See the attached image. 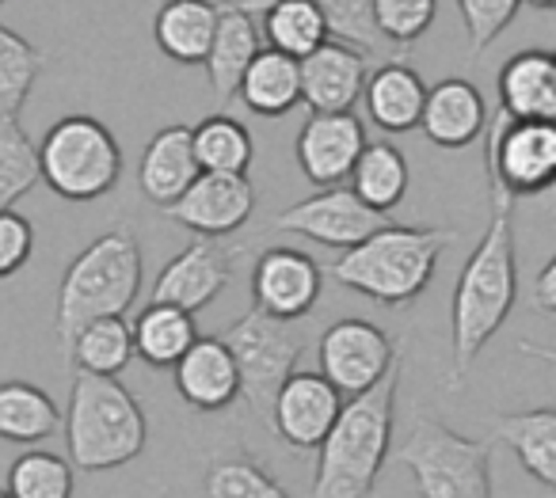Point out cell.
I'll list each match as a JSON object with an SVG mask.
<instances>
[{
    "mask_svg": "<svg viewBox=\"0 0 556 498\" xmlns=\"http://www.w3.org/2000/svg\"><path fill=\"white\" fill-rule=\"evenodd\" d=\"M194 339H199L194 312H187V308H179V305L153 301V305L141 308V316L134 320V350L153 369H172L191 350Z\"/></svg>",
    "mask_w": 556,
    "mask_h": 498,
    "instance_id": "obj_27",
    "label": "cell"
},
{
    "mask_svg": "<svg viewBox=\"0 0 556 498\" xmlns=\"http://www.w3.org/2000/svg\"><path fill=\"white\" fill-rule=\"evenodd\" d=\"M351 191L381 214L401 206L408 194V161L401 149L389 141H366L363 156L351 171Z\"/></svg>",
    "mask_w": 556,
    "mask_h": 498,
    "instance_id": "obj_30",
    "label": "cell"
},
{
    "mask_svg": "<svg viewBox=\"0 0 556 498\" xmlns=\"http://www.w3.org/2000/svg\"><path fill=\"white\" fill-rule=\"evenodd\" d=\"M42 183L39 145L27 138L20 115H0V209H12Z\"/></svg>",
    "mask_w": 556,
    "mask_h": 498,
    "instance_id": "obj_34",
    "label": "cell"
},
{
    "mask_svg": "<svg viewBox=\"0 0 556 498\" xmlns=\"http://www.w3.org/2000/svg\"><path fill=\"white\" fill-rule=\"evenodd\" d=\"M232 358L240 369V399H248L252 414L270 426V411H275L278 388L290 381L298 369V358L305 350V335L294 328V320H275V316L248 308L240 320L229 323L225 331Z\"/></svg>",
    "mask_w": 556,
    "mask_h": 498,
    "instance_id": "obj_8",
    "label": "cell"
},
{
    "mask_svg": "<svg viewBox=\"0 0 556 498\" xmlns=\"http://www.w3.org/2000/svg\"><path fill=\"white\" fill-rule=\"evenodd\" d=\"M237 95L260 118H282L302 103V62L275 47H263L252 58Z\"/></svg>",
    "mask_w": 556,
    "mask_h": 498,
    "instance_id": "obj_26",
    "label": "cell"
},
{
    "mask_svg": "<svg viewBox=\"0 0 556 498\" xmlns=\"http://www.w3.org/2000/svg\"><path fill=\"white\" fill-rule=\"evenodd\" d=\"M206 498H294L267 468L248 452H217L206 468V483H202Z\"/></svg>",
    "mask_w": 556,
    "mask_h": 498,
    "instance_id": "obj_33",
    "label": "cell"
},
{
    "mask_svg": "<svg viewBox=\"0 0 556 498\" xmlns=\"http://www.w3.org/2000/svg\"><path fill=\"white\" fill-rule=\"evenodd\" d=\"M232 255L237 252L225 247L222 240L199 237L161 270V278H156V285H153V301L179 305V308H187V312L206 308L210 301L229 285Z\"/></svg>",
    "mask_w": 556,
    "mask_h": 498,
    "instance_id": "obj_16",
    "label": "cell"
},
{
    "mask_svg": "<svg viewBox=\"0 0 556 498\" xmlns=\"http://www.w3.org/2000/svg\"><path fill=\"white\" fill-rule=\"evenodd\" d=\"M0 4H4V0H0Z\"/></svg>",
    "mask_w": 556,
    "mask_h": 498,
    "instance_id": "obj_46",
    "label": "cell"
},
{
    "mask_svg": "<svg viewBox=\"0 0 556 498\" xmlns=\"http://www.w3.org/2000/svg\"><path fill=\"white\" fill-rule=\"evenodd\" d=\"M530 301H533V308H538V312L556 316V255L538 270V278H533V290H530Z\"/></svg>",
    "mask_w": 556,
    "mask_h": 498,
    "instance_id": "obj_41",
    "label": "cell"
},
{
    "mask_svg": "<svg viewBox=\"0 0 556 498\" xmlns=\"http://www.w3.org/2000/svg\"><path fill=\"white\" fill-rule=\"evenodd\" d=\"M419 130L439 149H465L488 130V103L480 88L465 77H446L427 88V107Z\"/></svg>",
    "mask_w": 556,
    "mask_h": 498,
    "instance_id": "obj_19",
    "label": "cell"
},
{
    "mask_svg": "<svg viewBox=\"0 0 556 498\" xmlns=\"http://www.w3.org/2000/svg\"><path fill=\"white\" fill-rule=\"evenodd\" d=\"M255 214V187L248 176H225V171H202L184 199L164 206V217L191 229L194 237H232L244 229L248 217Z\"/></svg>",
    "mask_w": 556,
    "mask_h": 498,
    "instance_id": "obj_14",
    "label": "cell"
},
{
    "mask_svg": "<svg viewBox=\"0 0 556 498\" xmlns=\"http://www.w3.org/2000/svg\"><path fill=\"white\" fill-rule=\"evenodd\" d=\"M488 187L510 199L556 191V118H507L488 130Z\"/></svg>",
    "mask_w": 556,
    "mask_h": 498,
    "instance_id": "obj_9",
    "label": "cell"
},
{
    "mask_svg": "<svg viewBox=\"0 0 556 498\" xmlns=\"http://www.w3.org/2000/svg\"><path fill=\"white\" fill-rule=\"evenodd\" d=\"M194 130V156L202 171H225V176H248L252 168V133L240 118L232 115H210Z\"/></svg>",
    "mask_w": 556,
    "mask_h": 498,
    "instance_id": "obj_32",
    "label": "cell"
},
{
    "mask_svg": "<svg viewBox=\"0 0 556 498\" xmlns=\"http://www.w3.org/2000/svg\"><path fill=\"white\" fill-rule=\"evenodd\" d=\"M237 9H244L248 16H260L270 0H229ZM320 12H325L328 27H332V39L351 42V47L366 50V54H389V42L381 39L378 24H374V0H313Z\"/></svg>",
    "mask_w": 556,
    "mask_h": 498,
    "instance_id": "obj_35",
    "label": "cell"
},
{
    "mask_svg": "<svg viewBox=\"0 0 556 498\" xmlns=\"http://www.w3.org/2000/svg\"><path fill=\"white\" fill-rule=\"evenodd\" d=\"M320 373L343 392V396H358V392L374 388L389 369L396 366V343L370 320H336L332 328L320 335L317 343Z\"/></svg>",
    "mask_w": 556,
    "mask_h": 498,
    "instance_id": "obj_11",
    "label": "cell"
},
{
    "mask_svg": "<svg viewBox=\"0 0 556 498\" xmlns=\"http://www.w3.org/2000/svg\"><path fill=\"white\" fill-rule=\"evenodd\" d=\"M518 301L515 199L492 191V221L465 259L450 305V384H462Z\"/></svg>",
    "mask_w": 556,
    "mask_h": 498,
    "instance_id": "obj_1",
    "label": "cell"
},
{
    "mask_svg": "<svg viewBox=\"0 0 556 498\" xmlns=\"http://www.w3.org/2000/svg\"><path fill=\"white\" fill-rule=\"evenodd\" d=\"M401 464L424 498H492V445L419 414L401 442Z\"/></svg>",
    "mask_w": 556,
    "mask_h": 498,
    "instance_id": "obj_7",
    "label": "cell"
},
{
    "mask_svg": "<svg viewBox=\"0 0 556 498\" xmlns=\"http://www.w3.org/2000/svg\"><path fill=\"white\" fill-rule=\"evenodd\" d=\"M70 358L85 373L100 376H118L134 358V323H126V316H103L77 331V339L70 343Z\"/></svg>",
    "mask_w": 556,
    "mask_h": 498,
    "instance_id": "obj_31",
    "label": "cell"
},
{
    "mask_svg": "<svg viewBox=\"0 0 556 498\" xmlns=\"http://www.w3.org/2000/svg\"><path fill=\"white\" fill-rule=\"evenodd\" d=\"M522 0H457L465 35H469L472 58H480L510 24H515Z\"/></svg>",
    "mask_w": 556,
    "mask_h": 498,
    "instance_id": "obj_39",
    "label": "cell"
},
{
    "mask_svg": "<svg viewBox=\"0 0 556 498\" xmlns=\"http://www.w3.org/2000/svg\"><path fill=\"white\" fill-rule=\"evenodd\" d=\"M176 392L194 411H225L240 399V369L225 339H194L176 361Z\"/></svg>",
    "mask_w": 556,
    "mask_h": 498,
    "instance_id": "obj_18",
    "label": "cell"
},
{
    "mask_svg": "<svg viewBox=\"0 0 556 498\" xmlns=\"http://www.w3.org/2000/svg\"><path fill=\"white\" fill-rule=\"evenodd\" d=\"M73 460L47 449H31L12 460L9 490L16 498H73Z\"/></svg>",
    "mask_w": 556,
    "mask_h": 498,
    "instance_id": "obj_37",
    "label": "cell"
},
{
    "mask_svg": "<svg viewBox=\"0 0 556 498\" xmlns=\"http://www.w3.org/2000/svg\"><path fill=\"white\" fill-rule=\"evenodd\" d=\"M526 4H533V9H556V0H526Z\"/></svg>",
    "mask_w": 556,
    "mask_h": 498,
    "instance_id": "obj_43",
    "label": "cell"
},
{
    "mask_svg": "<svg viewBox=\"0 0 556 498\" xmlns=\"http://www.w3.org/2000/svg\"><path fill=\"white\" fill-rule=\"evenodd\" d=\"M0 498H16V495H12V490H0Z\"/></svg>",
    "mask_w": 556,
    "mask_h": 498,
    "instance_id": "obj_44",
    "label": "cell"
},
{
    "mask_svg": "<svg viewBox=\"0 0 556 498\" xmlns=\"http://www.w3.org/2000/svg\"><path fill=\"white\" fill-rule=\"evenodd\" d=\"M260 50H263V31L255 24V16H248L244 9H237L229 0H217V35L206 54V77L217 100L229 103L237 95L248 65H252V58Z\"/></svg>",
    "mask_w": 556,
    "mask_h": 498,
    "instance_id": "obj_21",
    "label": "cell"
},
{
    "mask_svg": "<svg viewBox=\"0 0 556 498\" xmlns=\"http://www.w3.org/2000/svg\"><path fill=\"white\" fill-rule=\"evenodd\" d=\"M217 35V0H164L153 20L161 54L179 65H206Z\"/></svg>",
    "mask_w": 556,
    "mask_h": 498,
    "instance_id": "obj_24",
    "label": "cell"
},
{
    "mask_svg": "<svg viewBox=\"0 0 556 498\" xmlns=\"http://www.w3.org/2000/svg\"><path fill=\"white\" fill-rule=\"evenodd\" d=\"M141 293V244L134 229H111L96 237L65 267L58 290L54 331L58 346L70 350L77 331L103 316H126Z\"/></svg>",
    "mask_w": 556,
    "mask_h": 498,
    "instance_id": "obj_5",
    "label": "cell"
},
{
    "mask_svg": "<svg viewBox=\"0 0 556 498\" xmlns=\"http://www.w3.org/2000/svg\"><path fill=\"white\" fill-rule=\"evenodd\" d=\"M495 92H500V111L507 118H556V54L522 50L507 58Z\"/></svg>",
    "mask_w": 556,
    "mask_h": 498,
    "instance_id": "obj_22",
    "label": "cell"
},
{
    "mask_svg": "<svg viewBox=\"0 0 556 498\" xmlns=\"http://www.w3.org/2000/svg\"><path fill=\"white\" fill-rule=\"evenodd\" d=\"M457 240L446 225H393L366 237L363 244L348 247L340 259L328 267V278L355 290L363 297L378 301L386 308L412 305L427 285L434 282L439 259Z\"/></svg>",
    "mask_w": 556,
    "mask_h": 498,
    "instance_id": "obj_3",
    "label": "cell"
},
{
    "mask_svg": "<svg viewBox=\"0 0 556 498\" xmlns=\"http://www.w3.org/2000/svg\"><path fill=\"white\" fill-rule=\"evenodd\" d=\"M202 176L191 126H164L153 133L138 164V187L153 206H172Z\"/></svg>",
    "mask_w": 556,
    "mask_h": 498,
    "instance_id": "obj_20",
    "label": "cell"
},
{
    "mask_svg": "<svg viewBox=\"0 0 556 498\" xmlns=\"http://www.w3.org/2000/svg\"><path fill=\"white\" fill-rule=\"evenodd\" d=\"M553 54H556V50H553Z\"/></svg>",
    "mask_w": 556,
    "mask_h": 498,
    "instance_id": "obj_47",
    "label": "cell"
},
{
    "mask_svg": "<svg viewBox=\"0 0 556 498\" xmlns=\"http://www.w3.org/2000/svg\"><path fill=\"white\" fill-rule=\"evenodd\" d=\"M553 199H556V191H553ZM553 206H556V202H553Z\"/></svg>",
    "mask_w": 556,
    "mask_h": 498,
    "instance_id": "obj_45",
    "label": "cell"
},
{
    "mask_svg": "<svg viewBox=\"0 0 556 498\" xmlns=\"http://www.w3.org/2000/svg\"><path fill=\"white\" fill-rule=\"evenodd\" d=\"M366 115L378 130L386 133H408L424 123L427 107V85L412 65L404 62H386L381 69L370 73L366 80Z\"/></svg>",
    "mask_w": 556,
    "mask_h": 498,
    "instance_id": "obj_23",
    "label": "cell"
},
{
    "mask_svg": "<svg viewBox=\"0 0 556 498\" xmlns=\"http://www.w3.org/2000/svg\"><path fill=\"white\" fill-rule=\"evenodd\" d=\"M492 437L507 445L518 464L556 490V407H533V411H507L492 419Z\"/></svg>",
    "mask_w": 556,
    "mask_h": 498,
    "instance_id": "obj_25",
    "label": "cell"
},
{
    "mask_svg": "<svg viewBox=\"0 0 556 498\" xmlns=\"http://www.w3.org/2000/svg\"><path fill=\"white\" fill-rule=\"evenodd\" d=\"M401 361L374 388L348 396L336 426L320 442L313 498H370L393 449V407Z\"/></svg>",
    "mask_w": 556,
    "mask_h": 498,
    "instance_id": "obj_2",
    "label": "cell"
},
{
    "mask_svg": "<svg viewBox=\"0 0 556 498\" xmlns=\"http://www.w3.org/2000/svg\"><path fill=\"white\" fill-rule=\"evenodd\" d=\"M70 460L80 472H111L141 457L149 442V422L134 392L118 376L77 369L65 411Z\"/></svg>",
    "mask_w": 556,
    "mask_h": 498,
    "instance_id": "obj_4",
    "label": "cell"
},
{
    "mask_svg": "<svg viewBox=\"0 0 556 498\" xmlns=\"http://www.w3.org/2000/svg\"><path fill=\"white\" fill-rule=\"evenodd\" d=\"M42 50L0 24V115H20L42 73Z\"/></svg>",
    "mask_w": 556,
    "mask_h": 498,
    "instance_id": "obj_36",
    "label": "cell"
},
{
    "mask_svg": "<svg viewBox=\"0 0 556 498\" xmlns=\"http://www.w3.org/2000/svg\"><path fill=\"white\" fill-rule=\"evenodd\" d=\"M325 270L309 252L267 247L252 267V305L275 320H302L317 308Z\"/></svg>",
    "mask_w": 556,
    "mask_h": 498,
    "instance_id": "obj_12",
    "label": "cell"
},
{
    "mask_svg": "<svg viewBox=\"0 0 556 498\" xmlns=\"http://www.w3.org/2000/svg\"><path fill=\"white\" fill-rule=\"evenodd\" d=\"M260 20L267 47L282 50V54L298 58V62L332 39V27H328L325 12L313 0H270L267 9L260 12Z\"/></svg>",
    "mask_w": 556,
    "mask_h": 498,
    "instance_id": "obj_29",
    "label": "cell"
},
{
    "mask_svg": "<svg viewBox=\"0 0 556 498\" xmlns=\"http://www.w3.org/2000/svg\"><path fill=\"white\" fill-rule=\"evenodd\" d=\"M42 183L65 202H96L115 191L123 176V149L115 133L92 115H65L39 141Z\"/></svg>",
    "mask_w": 556,
    "mask_h": 498,
    "instance_id": "obj_6",
    "label": "cell"
},
{
    "mask_svg": "<svg viewBox=\"0 0 556 498\" xmlns=\"http://www.w3.org/2000/svg\"><path fill=\"white\" fill-rule=\"evenodd\" d=\"M343 392L325 373H290V381L278 388L275 411H270V434L282 437L290 449L309 452L320 449L328 430L336 426L343 411Z\"/></svg>",
    "mask_w": 556,
    "mask_h": 498,
    "instance_id": "obj_13",
    "label": "cell"
},
{
    "mask_svg": "<svg viewBox=\"0 0 556 498\" xmlns=\"http://www.w3.org/2000/svg\"><path fill=\"white\" fill-rule=\"evenodd\" d=\"M35 255V229L16 209H0V278H12Z\"/></svg>",
    "mask_w": 556,
    "mask_h": 498,
    "instance_id": "obj_40",
    "label": "cell"
},
{
    "mask_svg": "<svg viewBox=\"0 0 556 498\" xmlns=\"http://www.w3.org/2000/svg\"><path fill=\"white\" fill-rule=\"evenodd\" d=\"M62 411L39 384L4 381L0 384V437L16 445H39L58 434Z\"/></svg>",
    "mask_w": 556,
    "mask_h": 498,
    "instance_id": "obj_28",
    "label": "cell"
},
{
    "mask_svg": "<svg viewBox=\"0 0 556 498\" xmlns=\"http://www.w3.org/2000/svg\"><path fill=\"white\" fill-rule=\"evenodd\" d=\"M370 80V54L351 42L328 39L302 58V103L309 111H351Z\"/></svg>",
    "mask_w": 556,
    "mask_h": 498,
    "instance_id": "obj_17",
    "label": "cell"
},
{
    "mask_svg": "<svg viewBox=\"0 0 556 498\" xmlns=\"http://www.w3.org/2000/svg\"><path fill=\"white\" fill-rule=\"evenodd\" d=\"M366 149V126L355 111H309L298 133V164L317 187H340L351 179Z\"/></svg>",
    "mask_w": 556,
    "mask_h": 498,
    "instance_id": "obj_15",
    "label": "cell"
},
{
    "mask_svg": "<svg viewBox=\"0 0 556 498\" xmlns=\"http://www.w3.org/2000/svg\"><path fill=\"white\" fill-rule=\"evenodd\" d=\"M518 350H522L526 358H538L556 369V346H541V343H530V339H518Z\"/></svg>",
    "mask_w": 556,
    "mask_h": 498,
    "instance_id": "obj_42",
    "label": "cell"
},
{
    "mask_svg": "<svg viewBox=\"0 0 556 498\" xmlns=\"http://www.w3.org/2000/svg\"><path fill=\"white\" fill-rule=\"evenodd\" d=\"M386 225H389V214L366 206L351 187L340 183V187H320V194L282 209V214L270 221V229L294 232V237L317 240V244H325V247L348 252V247L363 244L366 237H374V232L386 229Z\"/></svg>",
    "mask_w": 556,
    "mask_h": 498,
    "instance_id": "obj_10",
    "label": "cell"
},
{
    "mask_svg": "<svg viewBox=\"0 0 556 498\" xmlns=\"http://www.w3.org/2000/svg\"><path fill=\"white\" fill-rule=\"evenodd\" d=\"M439 0H374V24L389 47L404 50L431 31Z\"/></svg>",
    "mask_w": 556,
    "mask_h": 498,
    "instance_id": "obj_38",
    "label": "cell"
}]
</instances>
